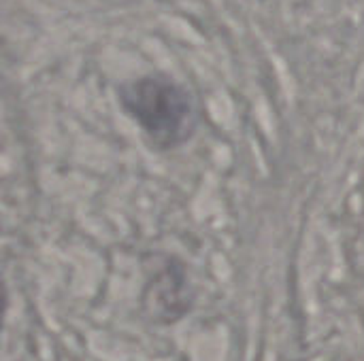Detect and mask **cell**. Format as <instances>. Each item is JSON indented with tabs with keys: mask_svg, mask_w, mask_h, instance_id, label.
<instances>
[{
	"mask_svg": "<svg viewBox=\"0 0 364 361\" xmlns=\"http://www.w3.org/2000/svg\"><path fill=\"white\" fill-rule=\"evenodd\" d=\"M119 102L156 149H175L194 132L192 98L168 77L149 74L124 83Z\"/></svg>",
	"mask_w": 364,
	"mask_h": 361,
	"instance_id": "cell-1",
	"label": "cell"
},
{
	"mask_svg": "<svg viewBox=\"0 0 364 361\" xmlns=\"http://www.w3.org/2000/svg\"><path fill=\"white\" fill-rule=\"evenodd\" d=\"M0 313H2V285H0Z\"/></svg>",
	"mask_w": 364,
	"mask_h": 361,
	"instance_id": "cell-2",
	"label": "cell"
}]
</instances>
